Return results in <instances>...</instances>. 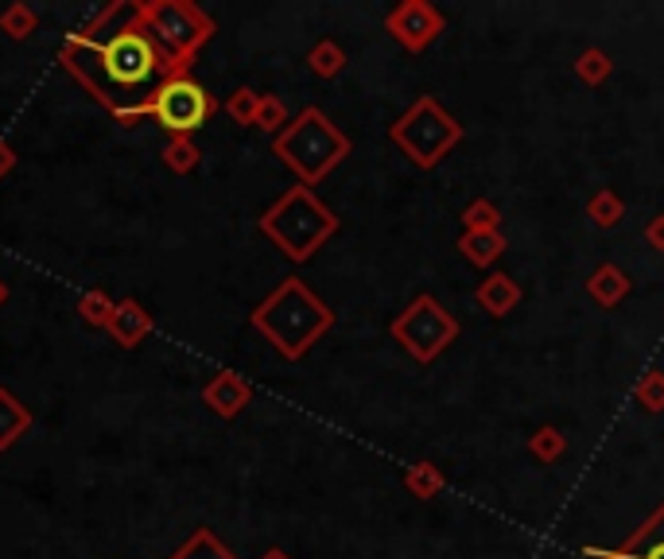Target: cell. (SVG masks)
I'll return each instance as SVG.
<instances>
[{
    "label": "cell",
    "instance_id": "14",
    "mask_svg": "<svg viewBox=\"0 0 664 559\" xmlns=\"http://www.w3.org/2000/svg\"><path fill=\"white\" fill-rule=\"evenodd\" d=\"M630 276L622 272L618 265H610V260H602L599 268H594L591 276H587V296H591L594 303H599L602 311L618 308V303L630 296Z\"/></svg>",
    "mask_w": 664,
    "mask_h": 559
},
{
    "label": "cell",
    "instance_id": "7",
    "mask_svg": "<svg viewBox=\"0 0 664 559\" xmlns=\"http://www.w3.org/2000/svg\"><path fill=\"white\" fill-rule=\"evenodd\" d=\"M459 331H463L459 319H455L452 311L443 308V303L427 292L416 296V300H412L408 308L388 323L393 342H401L404 354L416 358L419 365H432L443 350L452 346V342H459Z\"/></svg>",
    "mask_w": 664,
    "mask_h": 559
},
{
    "label": "cell",
    "instance_id": "19",
    "mask_svg": "<svg viewBox=\"0 0 664 559\" xmlns=\"http://www.w3.org/2000/svg\"><path fill=\"white\" fill-rule=\"evenodd\" d=\"M167 559H238V556H234V551L226 548V544H221L210 528H198V532L190 536L183 548H175Z\"/></svg>",
    "mask_w": 664,
    "mask_h": 559
},
{
    "label": "cell",
    "instance_id": "11",
    "mask_svg": "<svg viewBox=\"0 0 664 559\" xmlns=\"http://www.w3.org/2000/svg\"><path fill=\"white\" fill-rule=\"evenodd\" d=\"M249 401H253V385H249L241 373H230V370L214 373V377L206 381V389H203V404L221 420L241 416V412L249 408Z\"/></svg>",
    "mask_w": 664,
    "mask_h": 559
},
{
    "label": "cell",
    "instance_id": "30",
    "mask_svg": "<svg viewBox=\"0 0 664 559\" xmlns=\"http://www.w3.org/2000/svg\"><path fill=\"white\" fill-rule=\"evenodd\" d=\"M645 241H649V249L664 252V214H656V218H649V226H645Z\"/></svg>",
    "mask_w": 664,
    "mask_h": 559
},
{
    "label": "cell",
    "instance_id": "2",
    "mask_svg": "<svg viewBox=\"0 0 664 559\" xmlns=\"http://www.w3.org/2000/svg\"><path fill=\"white\" fill-rule=\"evenodd\" d=\"M253 331L288 362H300L319 339L334 327V311L303 284L300 276H288L264 296L249 315Z\"/></svg>",
    "mask_w": 664,
    "mask_h": 559
},
{
    "label": "cell",
    "instance_id": "22",
    "mask_svg": "<svg viewBox=\"0 0 664 559\" xmlns=\"http://www.w3.org/2000/svg\"><path fill=\"white\" fill-rule=\"evenodd\" d=\"M563 451H568V435L556 424H540L529 435V455L540 458V463H556V458H563Z\"/></svg>",
    "mask_w": 664,
    "mask_h": 559
},
{
    "label": "cell",
    "instance_id": "10",
    "mask_svg": "<svg viewBox=\"0 0 664 559\" xmlns=\"http://www.w3.org/2000/svg\"><path fill=\"white\" fill-rule=\"evenodd\" d=\"M587 559H664V505H656L618 548H583Z\"/></svg>",
    "mask_w": 664,
    "mask_h": 559
},
{
    "label": "cell",
    "instance_id": "21",
    "mask_svg": "<svg viewBox=\"0 0 664 559\" xmlns=\"http://www.w3.org/2000/svg\"><path fill=\"white\" fill-rule=\"evenodd\" d=\"M308 66L319 79H339V74L346 71V51L334 40H319L315 48L308 51Z\"/></svg>",
    "mask_w": 664,
    "mask_h": 559
},
{
    "label": "cell",
    "instance_id": "3",
    "mask_svg": "<svg viewBox=\"0 0 664 559\" xmlns=\"http://www.w3.org/2000/svg\"><path fill=\"white\" fill-rule=\"evenodd\" d=\"M350 136L326 117L319 105L300 110L280 136H272V156H280V164L303 183V187H319L342 159L350 156Z\"/></svg>",
    "mask_w": 664,
    "mask_h": 559
},
{
    "label": "cell",
    "instance_id": "13",
    "mask_svg": "<svg viewBox=\"0 0 664 559\" xmlns=\"http://www.w3.org/2000/svg\"><path fill=\"white\" fill-rule=\"evenodd\" d=\"M521 284H517L513 276L509 272H490L478 284V292H475V300H478V308L486 311V315H494V319H506L509 311H517V303H521Z\"/></svg>",
    "mask_w": 664,
    "mask_h": 559
},
{
    "label": "cell",
    "instance_id": "12",
    "mask_svg": "<svg viewBox=\"0 0 664 559\" xmlns=\"http://www.w3.org/2000/svg\"><path fill=\"white\" fill-rule=\"evenodd\" d=\"M152 327H156L152 323V311L144 308L141 300H121L105 331L113 334V342H117L121 350H136L152 334Z\"/></svg>",
    "mask_w": 664,
    "mask_h": 559
},
{
    "label": "cell",
    "instance_id": "17",
    "mask_svg": "<svg viewBox=\"0 0 664 559\" xmlns=\"http://www.w3.org/2000/svg\"><path fill=\"white\" fill-rule=\"evenodd\" d=\"M404 489L416 494L419 501H432V497H439L443 489H447V474L435 463H427V458H419V463H412L408 470H404Z\"/></svg>",
    "mask_w": 664,
    "mask_h": 559
},
{
    "label": "cell",
    "instance_id": "23",
    "mask_svg": "<svg viewBox=\"0 0 664 559\" xmlns=\"http://www.w3.org/2000/svg\"><path fill=\"white\" fill-rule=\"evenodd\" d=\"M35 28H40V17L28 4H20V0L0 12V32L9 35V40H28V35H35Z\"/></svg>",
    "mask_w": 664,
    "mask_h": 559
},
{
    "label": "cell",
    "instance_id": "18",
    "mask_svg": "<svg viewBox=\"0 0 664 559\" xmlns=\"http://www.w3.org/2000/svg\"><path fill=\"white\" fill-rule=\"evenodd\" d=\"M587 218H591L599 229H614L618 221L625 218V203H622V195H618V190H610V187L594 190V195L587 198Z\"/></svg>",
    "mask_w": 664,
    "mask_h": 559
},
{
    "label": "cell",
    "instance_id": "28",
    "mask_svg": "<svg viewBox=\"0 0 664 559\" xmlns=\"http://www.w3.org/2000/svg\"><path fill=\"white\" fill-rule=\"evenodd\" d=\"M257 128L280 136L288 128V105L277 94H261V110H257Z\"/></svg>",
    "mask_w": 664,
    "mask_h": 559
},
{
    "label": "cell",
    "instance_id": "1",
    "mask_svg": "<svg viewBox=\"0 0 664 559\" xmlns=\"http://www.w3.org/2000/svg\"><path fill=\"white\" fill-rule=\"evenodd\" d=\"M59 63L94 102L117 117L121 128H136L148 117L152 97L167 79L190 74L148 32L141 0H117L86 28L66 35Z\"/></svg>",
    "mask_w": 664,
    "mask_h": 559
},
{
    "label": "cell",
    "instance_id": "20",
    "mask_svg": "<svg viewBox=\"0 0 664 559\" xmlns=\"http://www.w3.org/2000/svg\"><path fill=\"white\" fill-rule=\"evenodd\" d=\"M571 66H575V79L587 82V86H602V82L614 74V59H610L602 48H583Z\"/></svg>",
    "mask_w": 664,
    "mask_h": 559
},
{
    "label": "cell",
    "instance_id": "4",
    "mask_svg": "<svg viewBox=\"0 0 664 559\" xmlns=\"http://www.w3.org/2000/svg\"><path fill=\"white\" fill-rule=\"evenodd\" d=\"M261 234L269 237L292 265H303V260H311L339 234V214L311 187L295 183V187H288L284 195L261 214Z\"/></svg>",
    "mask_w": 664,
    "mask_h": 559
},
{
    "label": "cell",
    "instance_id": "25",
    "mask_svg": "<svg viewBox=\"0 0 664 559\" xmlns=\"http://www.w3.org/2000/svg\"><path fill=\"white\" fill-rule=\"evenodd\" d=\"M633 401L641 404L645 412H664V370H649L641 373V381L633 385Z\"/></svg>",
    "mask_w": 664,
    "mask_h": 559
},
{
    "label": "cell",
    "instance_id": "6",
    "mask_svg": "<svg viewBox=\"0 0 664 559\" xmlns=\"http://www.w3.org/2000/svg\"><path fill=\"white\" fill-rule=\"evenodd\" d=\"M141 17L148 32L159 40V48L187 71L195 66L203 43L218 32V24L190 0H141Z\"/></svg>",
    "mask_w": 664,
    "mask_h": 559
},
{
    "label": "cell",
    "instance_id": "33",
    "mask_svg": "<svg viewBox=\"0 0 664 559\" xmlns=\"http://www.w3.org/2000/svg\"><path fill=\"white\" fill-rule=\"evenodd\" d=\"M9 280H0V308H4V303H9Z\"/></svg>",
    "mask_w": 664,
    "mask_h": 559
},
{
    "label": "cell",
    "instance_id": "5",
    "mask_svg": "<svg viewBox=\"0 0 664 559\" xmlns=\"http://www.w3.org/2000/svg\"><path fill=\"white\" fill-rule=\"evenodd\" d=\"M467 136V128L459 125L455 113H447L432 94H419L401 117L388 125V141L419 167V172H432L447 159V152L459 148V141Z\"/></svg>",
    "mask_w": 664,
    "mask_h": 559
},
{
    "label": "cell",
    "instance_id": "15",
    "mask_svg": "<svg viewBox=\"0 0 664 559\" xmlns=\"http://www.w3.org/2000/svg\"><path fill=\"white\" fill-rule=\"evenodd\" d=\"M455 249H459L475 268H490L506 257L509 237H506V229H486V234H467V229H463Z\"/></svg>",
    "mask_w": 664,
    "mask_h": 559
},
{
    "label": "cell",
    "instance_id": "31",
    "mask_svg": "<svg viewBox=\"0 0 664 559\" xmlns=\"http://www.w3.org/2000/svg\"><path fill=\"white\" fill-rule=\"evenodd\" d=\"M12 167H17V152H12V144L4 141V136H0V179H4Z\"/></svg>",
    "mask_w": 664,
    "mask_h": 559
},
{
    "label": "cell",
    "instance_id": "8",
    "mask_svg": "<svg viewBox=\"0 0 664 559\" xmlns=\"http://www.w3.org/2000/svg\"><path fill=\"white\" fill-rule=\"evenodd\" d=\"M214 113H218L214 94L203 86V82L190 79V74H175V79H167L148 105V117L156 121L159 128H167L172 136L198 133Z\"/></svg>",
    "mask_w": 664,
    "mask_h": 559
},
{
    "label": "cell",
    "instance_id": "32",
    "mask_svg": "<svg viewBox=\"0 0 664 559\" xmlns=\"http://www.w3.org/2000/svg\"><path fill=\"white\" fill-rule=\"evenodd\" d=\"M261 559H292V556H288V551L284 548H269V551H264V556Z\"/></svg>",
    "mask_w": 664,
    "mask_h": 559
},
{
    "label": "cell",
    "instance_id": "29",
    "mask_svg": "<svg viewBox=\"0 0 664 559\" xmlns=\"http://www.w3.org/2000/svg\"><path fill=\"white\" fill-rule=\"evenodd\" d=\"M257 110H261V94L249 86L234 90L230 102H226V113H230L238 125H257Z\"/></svg>",
    "mask_w": 664,
    "mask_h": 559
},
{
    "label": "cell",
    "instance_id": "9",
    "mask_svg": "<svg viewBox=\"0 0 664 559\" xmlns=\"http://www.w3.org/2000/svg\"><path fill=\"white\" fill-rule=\"evenodd\" d=\"M385 32L393 35L404 51L419 55V51H427L447 32V17L435 9L432 0H401L396 9L385 12Z\"/></svg>",
    "mask_w": 664,
    "mask_h": 559
},
{
    "label": "cell",
    "instance_id": "26",
    "mask_svg": "<svg viewBox=\"0 0 664 559\" xmlns=\"http://www.w3.org/2000/svg\"><path fill=\"white\" fill-rule=\"evenodd\" d=\"M463 229L467 234H486V229H501V210L490 198H475V203L463 210Z\"/></svg>",
    "mask_w": 664,
    "mask_h": 559
},
{
    "label": "cell",
    "instance_id": "24",
    "mask_svg": "<svg viewBox=\"0 0 664 559\" xmlns=\"http://www.w3.org/2000/svg\"><path fill=\"white\" fill-rule=\"evenodd\" d=\"M198 159H203V152H198V144L190 141V136H172L164 148V164L172 167L175 175H187L198 167Z\"/></svg>",
    "mask_w": 664,
    "mask_h": 559
},
{
    "label": "cell",
    "instance_id": "27",
    "mask_svg": "<svg viewBox=\"0 0 664 559\" xmlns=\"http://www.w3.org/2000/svg\"><path fill=\"white\" fill-rule=\"evenodd\" d=\"M113 311H117V300L113 296H105V292H86L79 300V315H82V323H90V327H110V319H113Z\"/></svg>",
    "mask_w": 664,
    "mask_h": 559
},
{
    "label": "cell",
    "instance_id": "16",
    "mask_svg": "<svg viewBox=\"0 0 664 559\" xmlns=\"http://www.w3.org/2000/svg\"><path fill=\"white\" fill-rule=\"evenodd\" d=\"M32 427V412L12 389H0V451L17 447Z\"/></svg>",
    "mask_w": 664,
    "mask_h": 559
}]
</instances>
